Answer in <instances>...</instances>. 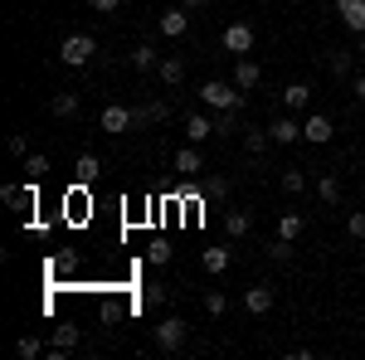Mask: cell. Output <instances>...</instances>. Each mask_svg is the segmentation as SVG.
I'll return each mask as SVG.
<instances>
[{"label":"cell","mask_w":365,"mask_h":360,"mask_svg":"<svg viewBox=\"0 0 365 360\" xmlns=\"http://www.w3.org/2000/svg\"><path fill=\"white\" fill-rule=\"evenodd\" d=\"M200 103L210 112H239L244 108V88L239 83H220V78H210V83L200 88Z\"/></svg>","instance_id":"1"},{"label":"cell","mask_w":365,"mask_h":360,"mask_svg":"<svg viewBox=\"0 0 365 360\" xmlns=\"http://www.w3.org/2000/svg\"><path fill=\"white\" fill-rule=\"evenodd\" d=\"M151 341H156L166 356L185 351V341H190V326H185V317H161V322L151 326Z\"/></svg>","instance_id":"2"},{"label":"cell","mask_w":365,"mask_h":360,"mask_svg":"<svg viewBox=\"0 0 365 360\" xmlns=\"http://www.w3.org/2000/svg\"><path fill=\"white\" fill-rule=\"evenodd\" d=\"M93 54H98V39H93V34H68V39L58 44V58H63L68 68H83Z\"/></svg>","instance_id":"3"},{"label":"cell","mask_w":365,"mask_h":360,"mask_svg":"<svg viewBox=\"0 0 365 360\" xmlns=\"http://www.w3.org/2000/svg\"><path fill=\"white\" fill-rule=\"evenodd\" d=\"M98 127H103L108 137H122V132H132V127H137V108H127V103H108L103 117H98Z\"/></svg>","instance_id":"4"},{"label":"cell","mask_w":365,"mask_h":360,"mask_svg":"<svg viewBox=\"0 0 365 360\" xmlns=\"http://www.w3.org/2000/svg\"><path fill=\"white\" fill-rule=\"evenodd\" d=\"M253 39H258V34H253L249 20H234V25H225V54L244 58V54L253 49Z\"/></svg>","instance_id":"5"},{"label":"cell","mask_w":365,"mask_h":360,"mask_svg":"<svg viewBox=\"0 0 365 360\" xmlns=\"http://www.w3.org/2000/svg\"><path fill=\"white\" fill-rule=\"evenodd\" d=\"M331 137H336V127H331L327 112H312L307 122H302V141H312V146H327Z\"/></svg>","instance_id":"6"},{"label":"cell","mask_w":365,"mask_h":360,"mask_svg":"<svg viewBox=\"0 0 365 360\" xmlns=\"http://www.w3.org/2000/svg\"><path fill=\"white\" fill-rule=\"evenodd\" d=\"M273 297H278V292H273L268 282H253L249 292H244V312H249V317H268V312H273Z\"/></svg>","instance_id":"7"},{"label":"cell","mask_w":365,"mask_h":360,"mask_svg":"<svg viewBox=\"0 0 365 360\" xmlns=\"http://www.w3.org/2000/svg\"><path fill=\"white\" fill-rule=\"evenodd\" d=\"M161 34L166 39H185V29H190V15H185V5H170V10H161Z\"/></svg>","instance_id":"8"},{"label":"cell","mask_w":365,"mask_h":360,"mask_svg":"<svg viewBox=\"0 0 365 360\" xmlns=\"http://www.w3.org/2000/svg\"><path fill=\"white\" fill-rule=\"evenodd\" d=\"M268 132H273V141H278V146H292V141H302V122H297L292 112H282V117H273V122H268Z\"/></svg>","instance_id":"9"},{"label":"cell","mask_w":365,"mask_h":360,"mask_svg":"<svg viewBox=\"0 0 365 360\" xmlns=\"http://www.w3.org/2000/svg\"><path fill=\"white\" fill-rule=\"evenodd\" d=\"M229 190H234L229 175H205V170L195 175V195H200V200H225Z\"/></svg>","instance_id":"10"},{"label":"cell","mask_w":365,"mask_h":360,"mask_svg":"<svg viewBox=\"0 0 365 360\" xmlns=\"http://www.w3.org/2000/svg\"><path fill=\"white\" fill-rule=\"evenodd\" d=\"M0 200H5L10 210H34L39 190H34V180H25V185H5V190H0Z\"/></svg>","instance_id":"11"},{"label":"cell","mask_w":365,"mask_h":360,"mask_svg":"<svg viewBox=\"0 0 365 360\" xmlns=\"http://www.w3.org/2000/svg\"><path fill=\"white\" fill-rule=\"evenodd\" d=\"M175 170H180V175H185V180H195L200 170H205V156H200V146H195V141H190V146H180V151H175Z\"/></svg>","instance_id":"12"},{"label":"cell","mask_w":365,"mask_h":360,"mask_svg":"<svg viewBox=\"0 0 365 360\" xmlns=\"http://www.w3.org/2000/svg\"><path fill=\"white\" fill-rule=\"evenodd\" d=\"M336 15L346 29H356V34H365V0H336Z\"/></svg>","instance_id":"13"},{"label":"cell","mask_w":365,"mask_h":360,"mask_svg":"<svg viewBox=\"0 0 365 360\" xmlns=\"http://www.w3.org/2000/svg\"><path fill=\"white\" fill-rule=\"evenodd\" d=\"M200 263H205V273H210V277H220V273L229 268V263H234V249L215 244V249H205V253H200Z\"/></svg>","instance_id":"14"},{"label":"cell","mask_w":365,"mask_h":360,"mask_svg":"<svg viewBox=\"0 0 365 360\" xmlns=\"http://www.w3.org/2000/svg\"><path fill=\"white\" fill-rule=\"evenodd\" d=\"M205 137H215V117L210 112H190L185 117V141H205Z\"/></svg>","instance_id":"15"},{"label":"cell","mask_w":365,"mask_h":360,"mask_svg":"<svg viewBox=\"0 0 365 360\" xmlns=\"http://www.w3.org/2000/svg\"><path fill=\"white\" fill-rule=\"evenodd\" d=\"M234 83H239L244 93H249V88H258V83H263V68H258V63H253V58L244 54L239 63H234Z\"/></svg>","instance_id":"16"},{"label":"cell","mask_w":365,"mask_h":360,"mask_svg":"<svg viewBox=\"0 0 365 360\" xmlns=\"http://www.w3.org/2000/svg\"><path fill=\"white\" fill-rule=\"evenodd\" d=\"M312 103V83H287L282 88V112H302Z\"/></svg>","instance_id":"17"},{"label":"cell","mask_w":365,"mask_h":360,"mask_svg":"<svg viewBox=\"0 0 365 360\" xmlns=\"http://www.w3.org/2000/svg\"><path fill=\"white\" fill-rule=\"evenodd\" d=\"M78 346V326H54V341H49V356H68Z\"/></svg>","instance_id":"18"},{"label":"cell","mask_w":365,"mask_h":360,"mask_svg":"<svg viewBox=\"0 0 365 360\" xmlns=\"http://www.w3.org/2000/svg\"><path fill=\"white\" fill-rule=\"evenodd\" d=\"M249 229H253L249 210H225V234H229V239H244Z\"/></svg>","instance_id":"19"},{"label":"cell","mask_w":365,"mask_h":360,"mask_svg":"<svg viewBox=\"0 0 365 360\" xmlns=\"http://www.w3.org/2000/svg\"><path fill=\"white\" fill-rule=\"evenodd\" d=\"M127 58H132V68H137V73H156V63H161V54H156L151 44H137Z\"/></svg>","instance_id":"20"},{"label":"cell","mask_w":365,"mask_h":360,"mask_svg":"<svg viewBox=\"0 0 365 360\" xmlns=\"http://www.w3.org/2000/svg\"><path fill=\"white\" fill-rule=\"evenodd\" d=\"M156 78H161L166 88H175L180 78H185V58H161V63H156Z\"/></svg>","instance_id":"21"},{"label":"cell","mask_w":365,"mask_h":360,"mask_svg":"<svg viewBox=\"0 0 365 360\" xmlns=\"http://www.w3.org/2000/svg\"><path fill=\"white\" fill-rule=\"evenodd\" d=\"M302 229H307V220H302L297 210H287V215L278 220V239H292V244H297V239H302Z\"/></svg>","instance_id":"22"},{"label":"cell","mask_w":365,"mask_h":360,"mask_svg":"<svg viewBox=\"0 0 365 360\" xmlns=\"http://www.w3.org/2000/svg\"><path fill=\"white\" fill-rule=\"evenodd\" d=\"M49 112H54L58 122H63V117H78V93H54V98H49Z\"/></svg>","instance_id":"23"},{"label":"cell","mask_w":365,"mask_h":360,"mask_svg":"<svg viewBox=\"0 0 365 360\" xmlns=\"http://www.w3.org/2000/svg\"><path fill=\"white\" fill-rule=\"evenodd\" d=\"M268 141H273L268 127H249V132H244V151H249V156H263V151H268Z\"/></svg>","instance_id":"24"},{"label":"cell","mask_w":365,"mask_h":360,"mask_svg":"<svg viewBox=\"0 0 365 360\" xmlns=\"http://www.w3.org/2000/svg\"><path fill=\"white\" fill-rule=\"evenodd\" d=\"M170 117V103H161V98H156V103H141L137 108V127H146V122H166Z\"/></svg>","instance_id":"25"},{"label":"cell","mask_w":365,"mask_h":360,"mask_svg":"<svg viewBox=\"0 0 365 360\" xmlns=\"http://www.w3.org/2000/svg\"><path fill=\"white\" fill-rule=\"evenodd\" d=\"M78 185H93V180H98V170H103V161H98V156H93V151H83V156H78Z\"/></svg>","instance_id":"26"},{"label":"cell","mask_w":365,"mask_h":360,"mask_svg":"<svg viewBox=\"0 0 365 360\" xmlns=\"http://www.w3.org/2000/svg\"><path fill=\"white\" fill-rule=\"evenodd\" d=\"M146 263H156V268H166V263H170V244H166V239H151V244H146Z\"/></svg>","instance_id":"27"},{"label":"cell","mask_w":365,"mask_h":360,"mask_svg":"<svg viewBox=\"0 0 365 360\" xmlns=\"http://www.w3.org/2000/svg\"><path fill=\"white\" fill-rule=\"evenodd\" d=\"M317 195H322L327 205H336L341 200V175H322V180H317Z\"/></svg>","instance_id":"28"},{"label":"cell","mask_w":365,"mask_h":360,"mask_svg":"<svg viewBox=\"0 0 365 360\" xmlns=\"http://www.w3.org/2000/svg\"><path fill=\"white\" fill-rule=\"evenodd\" d=\"M302 185H307V170H302V166L282 170V190H287V195H302Z\"/></svg>","instance_id":"29"},{"label":"cell","mask_w":365,"mask_h":360,"mask_svg":"<svg viewBox=\"0 0 365 360\" xmlns=\"http://www.w3.org/2000/svg\"><path fill=\"white\" fill-rule=\"evenodd\" d=\"M25 170H29V180L39 185V180L49 175V156H39V151H34V156H25Z\"/></svg>","instance_id":"30"},{"label":"cell","mask_w":365,"mask_h":360,"mask_svg":"<svg viewBox=\"0 0 365 360\" xmlns=\"http://www.w3.org/2000/svg\"><path fill=\"white\" fill-rule=\"evenodd\" d=\"M356 58H361V54H346V49H341V54H331V63H327V68H331L336 78H346V73L356 68Z\"/></svg>","instance_id":"31"},{"label":"cell","mask_w":365,"mask_h":360,"mask_svg":"<svg viewBox=\"0 0 365 360\" xmlns=\"http://www.w3.org/2000/svg\"><path fill=\"white\" fill-rule=\"evenodd\" d=\"M166 302V282H146L141 287V307H161Z\"/></svg>","instance_id":"32"},{"label":"cell","mask_w":365,"mask_h":360,"mask_svg":"<svg viewBox=\"0 0 365 360\" xmlns=\"http://www.w3.org/2000/svg\"><path fill=\"white\" fill-rule=\"evenodd\" d=\"M268 258H273V263H292V239H273V244H268Z\"/></svg>","instance_id":"33"},{"label":"cell","mask_w":365,"mask_h":360,"mask_svg":"<svg viewBox=\"0 0 365 360\" xmlns=\"http://www.w3.org/2000/svg\"><path fill=\"white\" fill-rule=\"evenodd\" d=\"M239 127V112H215V137H229Z\"/></svg>","instance_id":"34"},{"label":"cell","mask_w":365,"mask_h":360,"mask_svg":"<svg viewBox=\"0 0 365 360\" xmlns=\"http://www.w3.org/2000/svg\"><path fill=\"white\" fill-rule=\"evenodd\" d=\"M205 312H210V317H225L229 297H225V292H205Z\"/></svg>","instance_id":"35"},{"label":"cell","mask_w":365,"mask_h":360,"mask_svg":"<svg viewBox=\"0 0 365 360\" xmlns=\"http://www.w3.org/2000/svg\"><path fill=\"white\" fill-rule=\"evenodd\" d=\"M39 351H44V346H39L34 336H20V341H15V356H20V360H34Z\"/></svg>","instance_id":"36"},{"label":"cell","mask_w":365,"mask_h":360,"mask_svg":"<svg viewBox=\"0 0 365 360\" xmlns=\"http://www.w3.org/2000/svg\"><path fill=\"white\" fill-rule=\"evenodd\" d=\"M346 234H351V239H365V210H356V215L346 220Z\"/></svg>","instance_id":"37"},{"label":"cell","mask_w":365,"mask_h":360,"mask_svg":"<svg viewBox=\"0 0 365 360\" xmlns=\"http://www.w3.org/2000/svg\"><path fill=\"white\" fill-rule=\"evenodd\" d=\"M88 10H93V15H117L122 0H88Z\"/></svg>","instance_id":"38"},{"label":"cell","mask_w":365,"mask_h":360,"mask_svg":"<svg viewBox=\"0 0 365 360\" xmlns=\"http://www.w3.org/2000/svg\"><path fill=\"white\" fill-rule=\"evenodd\" d=\"M5 146H10V156H29V146H25V137H20V132H10V137H5Z\"/></svg>","instance_id":"39"},{"label":"cell","mask_w":365,"mask_h":360,"mask_svg":"<svg viewBox=\"0 0 365 360\" xmlns=\"http://www.w3.org/2000/svg\"><path fill=\"white\" fill-rule=\"evenodd\" d=\"M180 5H185V10H205L210 0H180Z\"/></svg>","instance_id":"40"},{"label":"cell","mask_w":365,"mask_h":360,"mask_svg":"<svg viewBox=\"0 0 365 360\" xmlns=\"http://www.w3.org/2000/svg\"><path fill=\"white\" fill-rule=\"evenodd\" d=\"M356 98H361V103H365V73H361V78H356Z\"/></svg>","instance_id":"41"},{"label":"cell","mask_w":365,"mask_h":360,"mask_svg":"<svg viewBox=\"0 0 365 360\" xmlns=\"http://www.w3.org/2000/svg\"><path fill=\"white\" fill-rule=\"evenodd\" d=\"M356 54H361V58H365V34H361V49H356Z\"/></svg>","instance_id":"42"}]
</instances>
